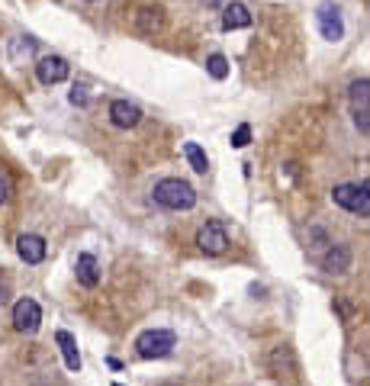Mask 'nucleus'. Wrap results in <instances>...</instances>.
Segmentation results:
<instances>
[{
    "label": "nucleus",
    "instance_id": "4",
    "mask_svg": "<svg viewBox=\"0 0 370 386\" xmlns=\"http://www.w3.org/2000/svg\"><path fill=\"white\" fill-rule=\"evenodd\" d=\"M39 322H42V309H39V302L29 300V296L17 300V306H13V329L23 331V335H33V331L39 329Z\"/></svg>",
    "mask_w": 370,
    "mask_h": 386
},
{
    "label": "nucleus",
    "instance_id": "9",
    "mask_svg": "<svg viewBox=\"0 0 370 386\" xmlns=\"http://www.w3.org/2000/svg\"><path fill=\"white\" fill-rule=\"evenodd\" d=\"M17 255H19V261H26V264H42L46 261V238L33 235V232L19 235L17 238Z\"/></svg>",
    "mask_w": 370,
    "mask_h": 386
},
{
    "label": "nucleus",
    "instance_id": "5",
    "mask_svg": "<svg viewBox=\"0 0 370 386\" xmlns=\"http://www.w3.org/2000/svg\"><path fill=\"white\" fill-rule=\"evenodd\" d=\"M196 245L203 255H222L229 248V232L222 222H206L200 232H196Z\"/></svg>",
    "mask_w": 370,
    "mask_h": 386
},
{
    "label": "nucleus",
    "instance_id": "6",
    "mask_svg": "<svg viewBox=\"0 0 370 386\" xmlns=\"http://www.w3.org/2000/svg\"><path fill=\"white\" fill-rule=\"evenodd\" d=\"M315 26L322 32V39L329 42H338L344 36V19H342V10L335 7V3H322L319 13H315Z\"/></svg>",
    "mask_w": 370,
    "mask_h": 386
},
{
    "label": "nucleus",
    "instance_id": "19",
    "mask_svg": "<svg viewBox=\"0 0 370 386\" xmlns=\"http://www.w3.org/2000/svg\"><path fill=\"white\" fill-rule=\"evenodd\" d=\"M10 197H13V180H10L7 171L0 168V206H3Z\"/></svg>",
    "mask_w": 370,
    "mask_h": 386
},
{
    "label": "nucleus",
    "instance_id": "13",
    "mask_svg": "<svg viewBox=\"0 0 370 386\" xmlns=\"http://www.w3.org/2000/svg\"><path fill=\"white\" fill-rule=\"evenodd\" d=\"M322 267L329 273H344L348 267H351V251H348V245H332L329 248V255L322 258Z\"/></svg>",
    "mask_w": 370,
    "mask_h": 386
},
{
    "label": "nucleus",
    "instance_id": "12",
    "mask_svg": "<svg viewBox=\"0 0 370 386\" xmlns=\"http://www.w3.org/2000/svg\"><path fill=\"white\" fill-rule=\"evenodd\" d=\"M55 341H58V348H62L65 367L71 370V374H77V370H81V354H77V341L71 338V331H55Z\"/></svg>",
    "mask_w": 370,
    "mask_h": 386
},
{
    "label": "nucleus",
    "instance_id": "16",
    "mask_svg": "<svg viewBox=\"0 0 370 386\" xmlns=\"http://www.w3.org/2000/svg\"><path fill=\"white\" fill-rule=\"evenodd\" d=\"M367 97H370V81L367 77L354 81L351 84V106L354 110H367Z\"/></svg>",
    "mask_w": 370,
    "mask_h": 386
},
{
    "label": "nucleus",
    "instance_id": "2",
    "mask_svg": "<svg viewBox=\"0 0 370 386\" xmlns=\"http://www.w3.org/2000/svg\"><path fill=\"white\" fill-rule=\"evenodd\" d=\"M174 348H177V335L171 329H148L136 338V351H139V358H145V360L167 358Z\"/></svg>",
    "mask_w": 370,
    "mask_h": 386
},
{
    "label": "nucleus",
    "instance_id": "7",
    "mask_svg": "<svg viewBox=\"0 0 370 386\" xmlns=\"http://www.w3.org/2000/svg\"><path fill=\"white\" fill-rule=\"evenodd\" d=\"M36 75L42 84H62V81H68V75H71V65H68L62 55H48L36 65Z\"/></svg>",
    "mask_w": 370,
    "mask_h": 386
},
{
    "label": "nucleus",
    "instance_id": "1",
    "mask_svg": "<svg viewBox=\"0 0 370 386\" xmlns=\"http://www.w3.org/2000/svg\"><path fill=\"white\" fill-rule=\"evenodd\" d=\"M151 197H155L158 206L165 209H177V213H187V209L196 206V190L181 177H165L158 180L155 190H151Z\"/></svg>",
    "mask_w": 370,
    "mask_h": 386
},
{
    "label": "nucleus",
    "instance_id": "18",
    "mask_svg": "<svg viewBox=\"0 0 370 386\" xmlns=\"http://www.w3.org/2000/svg\"><path fill=\"white\" fill-rule=\"evenodd\" d=\"M248 142H251V126H248V123H241L239 129L232 132V148H245Z\"/></svg>",
    "mask_w": 370,
    "mask_h": 386
},
{
    "label": "nucleus",
    "instance_id": "15",
    "mask_svg": "<svg viewBox=\"0 0 370 386\" xmlns=\"http://www.w3.org/2000/svg\"><path fill=\"white\" fill-rule=\"evenodd\" d=\"M161 23H165V19H161V10H139V17H136V29H139V32H158V29H161Z\"/></svg>",
    "mask_w": 370,
    "mask_h": 386
},
{
    "label": "nucleus",
    "instance_id": "20",
    "mask_svg": "<svg viewBox=\"0 0 370 386\" xmlns=\"http://www.w3.org/2000/svg\"><path fill=\"white\" fill-rule=\"evenodd\" d=\"M71 104L74 106H87V87H84V84H77L71 90Z\"/></svg>",
    "mask_w": 370,
    "mask_h": 386
},
{
    "label": "nucleus",
    "instance_id": "14",
    "mask_svg": "<svg viewBox=\"0 0 370 386\" xmlns=\"http://www.w3.org/2000/svg\"><path fill=\"white\" fill-rule=\"evenodd\" d=\"M184 155L187 161H190V168L196 171V174H206L210 171V161H206V151L196 145V142H184Z\"/></svg>",
    "mask_w": 370,
    "mask_h": 386
},
{
    "label": "nucleus",
    "instance_id": "23",
    "mask_svg": "<svg viewBox=\"0 0 370 386\" xmlns=\"http://www.w3.org/2000/svg\"><path fill=\"white\" fill-rule=\"evenodd\" d=\"M91 3H97V0H91Z\"/></svg>",
    "mask_w": 370,
    "mask_h": 386
},
{
    "label": "nucleus",
    "instance_id": "21",
    "mask_svg": "<svg viewBox=\"0 0 370 386\" xmlns=\"http://www.w3.org/2000/svg\"><path fill=\"white\" fill-rule=\"evenodd\" d=\"M354 126H358V129L367 135V132H370V126H367V110H354Z\"/></svg>",
    "mask_w": 370,
    "mask_h": 386
},
{
    "label": "nucleus",
    "instance_id": "17",
    "mask_svg": "<svg viewBox=\"0 0 370 386\" xmlns=\"http://www.w3.org/2000/svg\"><path fill=\"white\" fill-rule=\"evenodd\" d=\"M206 71H210L216 81H225V77H229V58L219 55V52H216V55H210V61H206Z\"/></svg>",
    "mask_w": 370,
    "mask_h": 386
},
{
    "label": "nucleus",
    "instance_id": "11",
    "mask_svg": "<svg viewBox=\"0 0 370 386\" xmlns=\"http://www.w3.org/2000/svg\"><path fill=\"white\" fill-rule=\"evenodd\" d=\"M74 273H77V283L93 290L97 283H100V264L93 255H77V264H74Z\"/></svg>",
    "mask_w": 370,
    "mask_h": 386
},
{
    "label": "nucleus",
    "instance_id": "8",
    "mask_svg": "<svg viewBox=\"0 0 370 386\" xmlns=\"http://www.w3.org/2000/svg\"><path fill=\"white\" fill-rule=\"evenodd\" d=\"M110 123L116 129H136L142 123V110L129 100H113L110 104Z\"/></svg>",
    "mask_w": 370,
    "mask_h": 386
},
{
    "label": "nucleus",
    "instance_id": "10",
    "mask_svg": "<svg viewBox=\"0 0 370 386\" xmlns=\"http://www.w3.org/2000/svg\"><path fill=\"white\" fill-rule=\"evenodd\" d=\"M248 26H251V13L245 3L232 0V3L222 7V29H225V32H232V29H248Z\"/></svg>",
    "mask_w": 370,
    "mask_h": 386
},
{
    "label": "nucleus",
    "instance_id": "3",
    "mask_svg": "<svg viewBox=\"0 0 370 386\" xmlns=\"http://www.w3.org/2000/svg\"><path fill=\"white\" fill-rule=\"evenodd\" d=\"M367 190H370L367 180H361V187H354V184H338V187L332 190V200L342 209H348V213H361V216H367L370 213Z\"/></svg>",
    "mask_w": 370,
    "mask_h": 386
},
{
    "label": "nucleus",
    "instance_id": "22",
    "mask_svg": "<svg viewBox=\"0 0 370 386\" xmlns=\"http://www.w3.org/2000/svg\"><path fill=\"white\" fill-rule=\"evenodd\" d=\"M113 386H122V383H113Z\"/></svg>",
    "mask_w": 370,
    "mask_h": 386
}]
</instances>
